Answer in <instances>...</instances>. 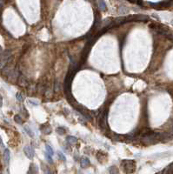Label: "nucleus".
<instances>
[{
	"label": "nucleus",
	"instance_id": "obj_25",
	"mask_svg": "<svg viewBox=\"0 0 173 174\" xmlns=\"http://www.w3.org/2000/svg\"><path fill=\"white\" fill-rule=\"evenodd\" d=\"M2 53H3V49L1 48V46H0V55L2 54Z\"/></svg>",
	"mask_w": 173,
	"mask_h": 174
},
{
	"label": "nucleus",
	"instance_id": "obj_14",
	"mask_svg": "<svg viewBox=\"0 0 173 174\" xmlns=\"http://www.w3.org/2000/svg\"><path fill=\"white\" fill-rule=\"evenodd\" d=\"M45 150H46V152H48V153H49L51 156H53V154H54L53 149H52L51 147L49 145V144H46V145H45Z\"/></svg>",
	"mask_w": 173,
	"mask_h": 174
},
{
	"label": "nucleus",
	"instance_id": "obj_7",
	"mask_svg": "<svg viewBox=\"0 0 173 174\" xmlns=\"http://www.w3.org/2000/svg\"><path fill=\"white\" fill-rule=\"evenodd\" d=\"M117 12H118V14H120V15H125V14H128V13H129L130 10H129V8L126 7V6L121 5V6H119Z\"/></svg>",
	"mask_w": 173,
	"mask_h": 174
},
{
	"label": "nucleus",
	"instance_id": "obj_19",
	"mask_svg": "<svg viewBox=\"0 0 173 174\" xmlns=\"http://www.w3.org/2000/svg\"><path fill=\"white\" fill-rule=\"evenodd\" d=\"M16 98H17V99L18 100V101H20V102H22V101H24V97L22 96V94L21 93H17L16 94Z\"/></svg>",
	"mask_w": 173,
	"mask_h": 174
},
{
	"label": "nucleus",
	"instance_id": "obj_3",
	"mask_svg": "<svg viewBox=\"0 0 173 174\" xmlns=\"http://www.w3.org/2000/svg\"><path fill=\"white\" fill-rule=\"evenodd\" d=\"M99 125L102 128H107V112L102 113V117L99 119Z\"/></svg>",
	"mask_w": 173,
	"mask_h": 174
},
{
	"label": "nucleus",
	"instance_id": "obj_26",
	"mask_svg": "<svg viewBox=\"0 0 173 174\" xmlns=\"http://www.w3.org/2000/svg\"><path fill=\"white\" fill-rule=\"evenodd\" d=\"M171 24H173V21H172V22H171Z\"/></svg>",
	"mask_w": 173,
	"mask_h": 174
},
{
	"label": "nucleus",
	"instance_id": "obj_18",
	"mask_svg": "<svg viewBox=\"0 0 173 174\" xmlns=\"http://www.w3.org/2000/svg\"><path fill=\"white\" fill-rule=\"evenodd\" d=\"M45 158H46V159L48 160V162L50 163V164H52V156H51L48 152L45 153Z\"/></svg>",
	"mask_w": 173,
	"mask_h": 174
},
{
	"label": "nucleus",
	"instance_id": "obj_8",
	"mask_svg": "<svg viewBox=\"0 0 173 174\" xmlns=\"http://www.w3.org/2000/svg\"><path fill=\"white\" fill-rule=\"evenodd\" d=\"M4 158L5 164H8L9 162H10V151H9V149H5V150H4Z\"/></svg>",
	"mask_w": 173,
	"mask_h": 174
},
{
	"label": "nucleus",
	"instance_id": "obj_9",
	"mask_svg": "<svg viewBox=\"0 0 173 174\" xmlns=\"http://www.w3.org/2000/svg\"><path fill=\"white\" fill-rule=\"evenodd\" d=\"M66 140H67V143H69L70 144H74L78 142V138L74 136H68L66 138Z\"/></svg>",
	"mask_w": 173,
	"mask_h": 174
},
{
	"label": "nucleus",
	"instance_id": "obj_23",
	"mask_svg": "<svg viewBox=\"0 0 173 174\" xmlns=\"http://www.w3.org/2000/svg\"><path fill=\"white\" fill-rule=\"evenodd\" d=\"M3 105V98L0 96V107Z\"/></svg>",
	"mask_w": 173,
	"mask_h": 174
},
{
	"label": "nucleus",
	"instance_id": "obj_17",
	"mask_svg": "<svg viewBox=\"0 0 173 174\" xmlns=\"http://www.w3.org/2000/svg\"><path fill=\"white\" fill-rule=\"evenodd\" d=\"M109 172L110 173H118V171H117V167H115V166H112V167L110 168Z\"/></svg>",
	"mask_w": 173,
	"mask_h": 174
},
{
	"label": "nucleus",
	"instance_id": "obj_6",
	"mask_svg": "<svg viewBox=\"0 0 173 174\" xmlns=\"http://www.w3.org/2000/svg\"><path fill=\"white\" fill-rule=\"evenodd\" d=\"M80 164L83 168H85V167L90 165V159L86 157H82L81 159H80Z\"/></svg>",
	"mask_w": 173,
	"mask_h": 174
},
{
	"label": "nucleus",
	"instance_id": "obj_10",
	"mask_svg": "<svg viewBox=\"0 0 173 174\" xmlns=\"http://www.w3.org/2000/svg\"><path fill=\"white\" fill-rule=\"evenodd\" d=\"M98 6H99V8L101 10L104 11L106 10V8H107V6H106V4L104 2V0H98Z\"/></svg>",
	"mask_w": 173,
	"mask_h": 174
},
{
	"label": "nucleus",
	"instance_id": "obj_21",
	"mask_svg": "<svg viewBox=\"0 0 173 174\" xmlns=\"http://www.w3.org/2000/svg\"><path fill=\"white\" fill-rule=\"evenodd\" d=\"M28 103L30 104H31V105H33V106H38V103L37 102V101H34V100H31V99H29Z\"/></svg>",
	"mask_w": 173,
	"mask_h": 174
},
{
	"label": "nucleus",
	"instance_id": "obj_22",
	"mask_svg": "<svg viewBox=\"0 0 173 174\" xmlns=\"http://www.w3.org/2000/svg\"><path fill=\"white\" fill-rule=\"evenodd\" d=\"M58 158H59L60 159L63 160V161H65L66 158H65V157H64V155L63 154L62 152H58Z\"/></svg>",
	"mask_w": 173,
	"mask_h": 174
},
{
	"label": "nucleus",
	"instance_id": "obj_15",
	"mask_svg": "<svg viewBox=\"0 0 173 174\" xmlns=\"http://www.w3.org/2000/svg\"><path fill=\"white\" fill-rule=\"evenodd\" d=\"M14 120H15V122L18 123V124H23V120H22V118H21V117H20L19 115H16V116L14 117Z\"/></svg>",
	"mask_w": 173,
	"mask_h": 174
},
{
	"label": "nucleus",
	"instance_id": "obj_11",
	"mask_svg": "<svg viewBox=\"0 0 173 174\" xmlns=\"http://www.w3.org/2000/svg\"><path fill=\"white\" fill-rule=\"evenodd\" d=\"M41 131L44 132V134H50L51 132V129L50 126H43L41 128Z\"/></svg>",
	"mask_w": 173,
	"mask_h": 174
},
{
	"label": "nucleus",
	"instance_id": "obj_2",
	"mask_svg": "<svg viewBox=\"0 0 173 174\" xmlns=\"http://www.w3.org/2000/svg\"><path fill=\"white\" fill-rule=\"evenodd\" d=\"M24 152L26 155V157L30 159H33L34 156H35V150H34L33 146H25L24 148Z\"/></svg>",
	"mask_w": 173,
	"mask_h": 174
},
{
	"label": "nucleus",
	"instance_id": "obj_1",
	"mask_svg": "<svg viewBox=\"0 0 173 174\" xmlns=\"http://www.w3.org/2000/svg\"><path fill=\"white\" fill-rule=\"evenodd\" d=\"M121 164L123 167V169L125 170V172H127V173L133 172L135 171L136 163L134 160H123Z\"/></svg>",
	"mask_w": 173,
	"mask_h": 174
},
{
	"label": "nucleus",
	"instance_id": "obj_20",
	"mask_svg": "<svg viewBox=\"0 0 173 174\" xmlns=\"http://www.w3.org/2000/svg\"><path fill=\"white\" fill-rule=\"evenodd\" d=\"M128 1H129V2H131V3H133V4H139V5H142V4H143L142 0H128Z\"/></svg>",
	"mask_w": 173,
	"mask_h": 174
},
{
	"label": "nucleus",
	"instance_id": "obj_5",
	"mask_svg": "<svg viewBox=\"0 0 173 174\" xmlns=\"http://www.w3.org/2000/svg\"><path fill=\"white\" fill-rule=\"evenodd\" d=\"M18 84L20 86H22V87H25V86H27L29 84V82L25 77L20 75L19 78H18Z\"/></svg>",
	"mask_w": 173,
	"mask_h": 174
},
{
	"label": "nucleus",
	"instance_id": "obj_4",
	"mask_svg": "<svg viewBox=\"0 0 173 174\" xmlns=\"http://www.w3.org/2000/svg\"><path fill=\"white\" fill-rule=\"evenodd\" d=\"M151 4V6H153L154 8L156 9H163V8H167L171 5V3L167 2V1H163L161 3H157V4Z\"/></svg>",
	"mask_w": 173,
	"mask_h": 174
},
{
	"label": "nucleus",
	"instance_id": "obj_16",
	"mask_svg": "<svg viewBox=\"0 0 173 174\" xmlns=\"http://www.w3.org/2000/svg\"><path fill=\"white\" fill-rule=\"evenodd\" d=\"M60 89H61V86H60L59 82H58V81H56L55 85H54V90H55V92H59Z\"/></svg>",
	"mask_w": 173,
	"mask_h": 174
},
{
	"label": "nucleus",
	"instance_id": "obj_12",
	"mask_svg": "<svg viewBox=\"0 0 173 174\" xmlns=\"http://www.w3.org/2000/svg\"><path fill=\"white\" fill-rule=\"evenodd\" d=\"M24 131L27 132V134H28L29 136L31 137V138H33V137H34V133H33V132H32V131L30 129V127H29V126H27V125L24 126Z\"/></svg>",
	"mask_w": 173,
	"mask_h": 174
},
{
	"label": "nucleus",
	"instance_id": "obj_24",
	"mask_svg": "<svg viewBox=\"0 0 173 174\" xmlns=\"http://www.w3.org/2000/svg\"><path fill=\"white\" fill-rule=\"evenodd\" d=\"M0 144L2 145V147H4V144H3V142H2V139H1V138H0Z\"/></svg>",
	"mask_w": 173,
	"mask_h": 174
},
{
	"label": "nucleus",
	"instance_id": "obj_13",
	"mask_svg": "<svg viewBox=\"0 0 173 174\" xmlns=\"http://www.w3.org/2000/svg\"><path fill=\"white\" fill-rule=\"evenodd\" d=\"M56 132L59 135H64V134H65L66 130L64 128V127H58V128L56 129Z\"/></svg>",
	"mask_w": 173,
	"mask_h": 174
}]
</instances>
